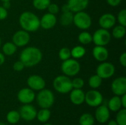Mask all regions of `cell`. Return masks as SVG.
Here are the masks:
<instances>
[{
    "label": "cell",
    "instance_id": "cell-19",
    "mask_svg": "<svg viewBox=\"0 0 126 125\" xmlns=\"http://www.w3.org/2000/svg\"><path fill=\"white\" fill-rule=\"evenodd\" d=\"M92 55L94 58L99 62L106 61L109 56L108 49L103 46H95L93 48Z\"/></svg>",
    "mask_w": 126,
    "mask_h": 125
},
{
    "label": "cell",
    "instance_id": "cell-3",
    "mask_svg": "<svg viewBox=\"0 0 126 125\" xmlns=\"http://www.w3.org/2000/svg\"><path fill=\"white\" fill-rule=\"evenodd\" d=\"M54 89L60 94L69 93L72 89V80L66 75H59L56 77L52 83Z\"/></svg>",
    "mask_w": 126,
    "mask_h": 125
},
{
    "label": "cell",
    "instance_id": "cell-49",
    "mask_svg": "<svg viewBox=\"0 0 126 125\" xmlns=\"http://www.w3.org/2000/svg\"><path fill=\"white\" fill-rule=\"evenodd\" d=\"M1 38H0V46H1Z\"/></svg>",
    "mask_w": 126,
    "mask_h": 125
},
{
    "label": "cell",
    "instance_id": "cell-10",
    "mask_svg": "<svg viewBox=\"0 0 126 125\" xmlns=\"http://www.w3.org/2000/svg\"><path fill=\"white\" fill-rule=\"evenodd\" d=\"M30 36L28 32L21 29L16 32L12 37V42L17 47H23L27 45L30 42Z\"/></svg>",
    "mask_w": 126,
    "mask_h": 125
},
{
    "label": "cell",
    "instance_id": "cell-21",
    "mask_svg": "<svg viewBox=\"0 0 126 125\" xmlns=\"http://www.w3.org/2000/svg\"><path fill=\"white\" fill-rule=\"evenodd\" d=\"M107 107L109 109V111L112 112H117L119 110H120L122 108L120 97L115 95L113 97H111L109 101Z\"/></svg>",
    "mask_w": 126,
    "mask_h": 125
},
{
    "label": "cell",
    "instance_id": "cell-30",
    "mask_svg": "<svg viewBox=\"0 0 126 125\" xmlns=\"http://www.w3.org/2000/svg\"><path fill=\"white\" fill-rule=\"evenodd\" d=\"M78 41L83 45H88L92 42V35L89 32L83 31L78 35Z\"/></svg>",
    "mask_w": 126,
    "mask_h": 125
},
{
    "label": "cell",
    "instance_id": "cell-42",
    "mask_svg": "<svg viewBox=\"0 0 126 125\" xmlns=\"http://www.w3.org/2000/svg\"><path fill=\"white\" fill-rule=\"evenodd\" d=\"M4 8H5L6 10L9 9L11 6V4H10V1H3L2 2V5H1Z\"/></svg>",
    "mask_w": 126,
    "mask_h": 125
},
{
    "label": "cell",
    "instance_id": "cell-15",
    "mask_svg": "<svg viewBox=\"0 0 126 125\" xmlns=\"http://www.w3.org/2000/svg\"><path fill=\"white\" fill-rule=\"evenodd\" d=\"M117 21L116 16L112 13H104L99 18V25L100 28L109 29L114 27Z\"/></svg>",
    "mask_w": 126,
    "mask_h": 125
},
{
    "label": "cell",
    "instance_id": "cell-41",
    "mask_svg": "<svg viewBox=\"0 0 126 125\" xmlns=\"http://www.w3.org/2000/svg\"><path fill=\"white\" fill-rule=\"evenodd\" d=\"M120 101H121V104H122V108H126V94L120 97Z\"/></svg>",
    "mask_w": 126,
    "mask_h": 125
},
{
    "label": "cell",
    "instance_id": "cell-24",
    "mask_svg": "<svg viewBox=\"0 0 126 125\" xmlns=\"http://www.w3.org/2000/svg\"><path fill=\"white\" fill-rule=\"evenodd\" d=\"M86 50L83 46H75L71 49V57L74 59L82 58L86 55Z\"/></svg>",
    "mask_w": 126,
    "mask_h": 125
},
{
    "label": "cell",
    "instance_id": "cell-46",
    "mask_svg": "<svg viewBox=\"0 0 126 125\" xmlns=\"http://www.w3.org/2000/svg\"><path fill=\"white\" fill-rule=\"evenodd\" d=\"M0 1H1V2H3V1H10L11 0H0Z\"/></svg>",
    "mask_w": 126,
    "mask_h": 125
},
{
    "label": "cell",
    "instance_id": "cell-43",
    "mask_svg": "<svg viewBox=\"0 0 126 125\" xmlns=\"http://www.w3.org/2000/svg\"><path fill=\"white\" fill-rule=\"evenodd\" d=\"M61 10H62V12H68V11H70V9H69V6H68L67 4H63L62 6V7H61Z\"/></svg>",
    "mask_w": 126,
    "mask_h": 125
},
{
    "label": "cell",
    "instance_id": "cell-28",
    "mask_svg": "<svg viewBox=\"0 0 126 125\" xmlns=\"http://www.w3.org/2000/svg\"><path fill=\"white\" fill-rule=\"evenodd\" d=\"M94 118L91 113H83L79 119V125H94Z\"/></svg>",
    "mask_w": 126,
    "mask_h": 125
},
{
    "label": "cell",
    "instance_id": "cell-32",
    "mask_svg": "<svg viewBox=\"0 0 126 125\" xmlns=\"http://www.w3.org/2000/svg\"><path fill=\"white\" fill-rule=\"evenodd\" d=\"M116 116V122L118 125H126V109L123 108L117 111Z\"/></svg>",
    "mask_w": 126,
    "mask_h": 125
},
{
    "label": "cell",
    "instance_id": "cell-16",
    "mask_svg": "<svg viewBox=\"0 0 126 125\" xmlns=\"http://www.w3.org/2000/svg\"><path fill=\"white\" fill-rule=\"evenodd\" d=\"M95 119L101 124L106 123L110 119V111L105 105H100L97 107L95 111Z\"/></svg>",
    "mask_w": 126,
    "mask_h": 125
},
{
    "label": "cell",
    "instance_id": "cell-38",
    "mask_svg": "<svg viewBox=\"0 0 126 125\" xmlns=\"http://www.w3.org/2000/svg\"><path fill=\"white\" fill-rule=\"evenodd\" d=\"M7 15H8L7 10H6L1 5H0V21L4 20L5 18H7Z\"/></svg>",
    "mask_w": 126,
    "mask_h": 125
},
{
    "label": "cell",
    "instance_id": "cell-20",
    "mask_svg": "<svg viewBox=\"0 0 126 125\" xmlns=\"http://www.w3.org/2000/svg\"><path fill=\"white\" fill-rule=\"evenodd\" d=\"M69 99L75 105H80L85 102V93L82 89L72 88L70 91Z\"/></svg>",
    "mask_w": 126,
    "mask_h": 125
},
{
    "label": "cell",
    "instance_id": "cell-5",
    "mask_svg": "<svg viewBox=\"0 0 126 125\" xmlns=\"http://www.w3.org/2000/svg\"><path fill=\"white\" fill-rule=\"evenodd\" d=\"M61 69L64 75L67 77H74L80 72V64L76 59L69 58L63 61Z\"/></svg>",
    "mask_w": 126,
    "mask_h": 125
},
{
    "label": "cell",
    "instance_id": "cell-37",
    "mask_svg": "<svg viewBox=\"0 0 126 125\" xmlns=\"http://www.w3.org/2000/svg\"><path fill=\"white\" fill-rule=\"evenodd\" d=\"M25 68V66L24 64L19 60L16 62H15L13 65V69H14V71H21L24 70V69Z\"/></svg>",
    "mask_w": 126,
    "mask_h": 125
},
{
    "label": "cell",
    "instance_id": "cell-39",
    "mask_svg": "<svg viewBox=\"0 0 126 125\" xmlns=\"http://www.w3.org/2000/svg\"><path fill=\"white\" fill-rule=\"evenodd\" d=\"M120 64L123 66L126 67V52H123L121 54V55L120 56Z\"/></svg>",
    "mask_w": 126,
    "mask_h": 125
},
{
    "label": "cell",
    "instance_id": "cell-9",
    "mask_svg": "<svg viewBox=\"0 0 126 125\" xmlns=\"http://www.w3.org/2000/svg\"><path fill=\"white\" fill-rule=\"evenodd\" d=\"M103 101V97L102 94L96 89L90 90L85 94V102L90 107L97 108L102 105Z\"/></svg>",
    "mask_w": 126,
    "mask_h": 125
},
{
    "label": "cell",
    "instance_id": "cell-33",
    "mask_svg": "<svg viewBox=\"0 0 126 125\" xmlns=\"http://www.w3.org/2000/svg\"><path fill=\"white\" fill-rule=\"evenodd\" d=\"M59 59L62 61H64L71 57V49L68 47H63L58 52Z\"/></svg>",
    "mask_w": 126,
    "mask_h": 125
},
{
    "label": "cell",
    "instance_id": "cell-25",
    "mask_svg": "<svg viewBox=\"0 0 126 125\" xmlns=\"http://www.w3.org/2000/svg\"><path fill=\"white\" fill-rule=\"evenodd\" d=\"M51 116V112L48 108H41L38 112H37L36 118L41 123H46Z\"/></svg>",
    "mask_w": 126,
    "mask_h": 125
},
{
    "label": "cell",
    "instance_id": "cell-48",
    "mask_svg": "<svg viewBox=\"0 0 126 125\" xmlns=\"http://www.w3.org/2000/svg\"><path fill=\"white\" fill-rule=\"evenodd\" d=\"M44 125H51V124H44Z\"/></svg>",
    "mask_w": 126,
    "mask_h": 125
},
{
    "label": "cell",
    "instance_id": "cell-27",
    "mask_svg": "<svg viewBox=\"0 0 126 125\" xmlns=\"http://www.w3.org/2000/svg\"><path fill=\"white\" fill-rule=\"evenodd\" d=\"M21 119L19 112L16 111H10L7 113L6 116V119L8 123L11 125H16L17 124Z\"/></svg>",
    "mask_w": 126,
    "mask_h": 125
},
{
    "label": "cell",
    "instance_id": "cell-40",
    "mask_svg": "<svg viewBox=\"0 0 126 125\" xmlns=\"http://www.w3.org/2000/svg\"><path fill=\"white\" fill-rule=\"evenodd\" d=\"M122 0H106V2L111 7H117L121 3Z\"/></svg>",
    "mask_w": 126,
    "mask_h": 125
},
{
    "label": "cell",
    "instance_id": "cell-36",
    "mask_svg": "<svg viewBox=\"0 0 126 125\" xmlns=\"http://www.w3.org/2000/svg\"><path fill=\"white\" fill-rule=\"evenodd\" d=\"M48 10V12L51 14L53 15H56L59 13L60 11V7L57 4L55 3H50L49 5L48 6V7L47 8Z\"/></svg>",
    "mask_w": 126,
    "mask_h": 125
},
{
    "label": "cell",
    "instance_id": "cell-45",
    "mask_svg": "<svg viewBox=\"0 0 126 125\" xmlns=\"http://www.w3.org/2000/svg\"><path fill=\"white\" fill-rule=\"evenodd\" d=\"M108 125H117V122H116V121H114V120H111L110 122H109Z\"/></svg>",
    "mask_w": 126,
    "mask_h": 125
},
{
    "label": "cell",
    "instance_id": "cell-47",
    "mask_svg": "<svg viewBox=\"0 0 126 125\" xmlns=\"http://www.w3.org/2000/svg\"><path fill=\"white\" fill-rule=\"evenodd\" d=\"M0 125H6L4 123H2V122H0Z\"/></svg>",
    "mask_w": 126,
    "mask_h": 125
},
{
    "label": "cell",
    "instance_id": "cell-23",
    "mask_svg": "<svg viewBox=\"0 0 126 125\" xmlns=\"http://www.w3.org/2000/svg\"><path fill=\"white\" fill-rule=\"evenodd\" d=\"M16 51H17V46L12 41L6 42L2 46V52L4 55L12 56L16 52Z\"/></svg>",
    "mask_w": 126,
    "mask_h": 125
},
{
    "label": "cell",
    "instance_id": "cell-8",
    "mask_svg": "<svg viewBox=\"0 0 126 125\" xmlns=\"http://www.w3.org/2000/svg\"><path fill=\"white\" fill-rule=\"evenodd\" d=\"M115 73L114 66L109 62H101L96 69V74H97L103 80L111 78Z\"/></svg>",
    "mask_w": 126,
    "mask_h": 125
},
{
    "label": "cell",
    "instance_id": "cell-1",
    "mask_svg": "<svg viewBox=\"0 0 126 125\" xmlns=\"http://www.w3.org/2000/svg\"><path fill=\"white\" fill-rule=\"evenodd\" d=\"M42 57V52L38 48L28 46L21 51L19 60L24 64L25 67H33L41 61Z\"/></svg>",
    "mask_w": 126,
    "mask_h": 125
},
{
    "label": "cell",
    "instance_id": "cell-29",
    "mask_svg": "<svg viewBox=\"0 0 126 125\" xmlns=\"http://www.w3.org/2000/svg\"><path fill=\"white\" fill-rule=\"evenodd\" d=\"M103 79L100 78L97 74H94L91 76L88 80V83L90 88L92 89H97L100 88V86L102 85Z\"/></svg>",
    "mask_w": 126,
    "mask_h": 125
},
{
    "label": "cell",
    "instance_id": "cell-7",
    "mask_svg": "<svg viewBox=\"0 0 126 125\" xmlns=\"http://www.w3.org/2000/svg\"><path fill=\"white\" fill-rule=\"evenodd\" d=\"M111 38V35L108 29L100 28L97 29L92 35V42L95 46H106L109 43Z\"/></svg>",
    "mask_w": 126,
    "mask_h": 125
},
{
    "label": "cell",
    "instance_id": "cell-44",
    "mask_svg": "<svg viewBox=\"0 0 126 125\" xmlns=\"http://www.w3.org/2000/svg\"><path fill=\"white\" fill-rule=\"evenodd\" d=\"M5 61V57L4 55L1 52H0V66L3 65Z\"/></svg>",
    "mask_w": 126,
    "mask_h": 125
},
{
    "label": "cell",
    "instance_id": "cell-13",
    "mask_svg": "<svg viewBox=\"0 0 126 125\" xmlns=\"http://www.w3.org/2000/svg\"><path fill=\"white\" fill-rule=\"evenodd\" d=\"M19 114L22 119L27 122H30L36 118L37 111L34 106L30 104H24L20 108Z\"/></svg>",
    "mask_w": 126,
    "mask_h": 125
},
{
    "label": "cell",
    "instance_id": "cell-31",
    "mask_svg": "<svg viewBox=\"0 0 126 125\" xmlns=\"http://www.w3.org/2000/svg\"><path fill=\"white\" fill-rule=\"evenodd\" d=\"M50 3H51L50 0H32L33 7L38 10H46Z\"/></svg>",
    "mask_w": 126,
    "mask_h": 125
},
{
    "label": "cell",
    "instance_id": "cell-34",
    "mask_svg": "<svg viewBox=\"0 0 126 125\" xmlns=\"http://www.w3.org/2000/svg\"><path fill=\"white\" fill-rule=\"evenodd\" d=\"M72 88L75 89H82L84 86V80L80 77H75L72 80Z\"/></svg>",
    "mask_w": 126,
    "mask_h": 125
},
{
    "label": "cell",
    "instance_id": "cell-18",
    "mask_svg": "<svg viewBox=\"0 0 126 125\" xmlns=\"http://www.w3.org/2000/svg\"><path fill=\"white\" fill-rule=\"evenodd\" d=\"M89 0H68L67 4L72 13L83 11L89 5Z\"/></svg>",
    "mask_w": 126,
    "mask_h": 125
},
{
    "label": "cell",
    "instance_id": "cell-4",
    "mask_svg": "<svg viewBox=\"0 0 126 125\" xmlns=\"http://www.w3.org/2000/svg\"><path fill=\"white\" fill-rule=\"evenodd\" d=\"M36 101L40 108L49 109L55 102L54 94L52 91L44 88L39 91L36 96Z\"/></svg>",
    "mask_w": 126,
    "mask_h": 125
},
{
    "label": "cell",
    "instance_id": "cell-17",
    "mask_svg": "<svg viewBox=\"0 0 126 125\" xmlns=\"http://www.w3.org/2000/svg\"><path fill=\"white\" fill-rule=\"evenodd\" d=\"M57 23V18L55 15L49 13H45L40 19V27L44 29H49L53 28Z\"/></svg>",
    "mask_w": 126,
    "mask_h": 125
},
{
    "label": "cell",
    "instance_id": "cell-14",
    "mask_svg": "<svg viewBox=\"0 0 126 125\" xmlns=\"http://www.w3.org/2000/svg\"><path fill=\"white\" fill-rule=\"evenodd\" d=\"M18 100L22 104H30L35 99V94L34 91L30 88H24L21 89L17 94Z\"/></svg>",
    "mask_w": 126,
    "mask_h": 125
},
{
    "label": "cell",
    "instance_id": "cell-26",
    "mask_svg": "<svg viewBox=\"0 0 126 125\" xmlns=\"http://www.w3.org/2000/svg\"><path fill=\"white\" fill-rule=\"evenodd\" d=\"M126 33V28L123 25H117L113 28L112 36L116 39H121L125 37Z\"/></svg>",
    "mask_w": 126,
    "mask_h": 125
},
{
    "label": "cell",
    "instance_id": "cell-12",
    "mask_svg": "<svg viewBox=\"0 0 126 125\" xmlns=\"http://www.w3.org/2000/svg\"><path fill=\"white\" fill-rule=\"evenodd\" d=\"M27 83L30 89L37 91L45 88L46 86V82L44 78L37 74L30 75L27 80Z\"/></svg>",
    "mask_w": 126,
    "mask_h": 125
},
{
    "label": "cell",
    "instance_id": "cell-6",
    "mask_svg": "<svg viewBox=\"0 0 126 125\" xmlns=\"http://www.w3.org/2000/svg\"><path fill=\"white\" fill-rule=\"evenodd\" d=\"M73 24L78 29L86 30L91 27L92 21L91 16L84 11L75 13L73 16Z\"/></svg>",
    "mask_w": 126,
    "mask_h": 125
},
{
    "label": "cell",
    "instance_id": "cell-35",
    "mask_svg": "<svg viewBox=\"0 0 126 125\" xmlns=\"http://www.w3.org/2000/svg\"><path fill=\"white\" fill-rule=\"evenodd\" d=\"M117 21L119 22V24L120 25L125 26L126 27V9H123L121 10L118 14H117V17L116 18Z\"/></svg>",
    "mask_w": 126,
    "mask_h": 125
},
{
    "label": "cell",
    "instance_id": "cell-11",
    "mask_svg": "<svg viewBox=\"0 0 126 125\" xmlns=\"http://www.w3.org/2000/svg\"><path fill=\"white\" fill-rule=\"evenodd\" d=\"M111 91L116 96L121 97L126 94V78L120 77L114 79L111 85Z\"/></svg>",
    "mask_w": 126,
    "mask_h": 125
},
{
    "label": "cell",
    "instance_id": "cell-2",
    "mask_svg": "<svg viewBox=\"0 0 126 125\" xmlns=\"http://www.w3.org/2000/svg\"><path fill=\"white\" fill-rule=\"evenodd\" d=\"M19 24L22 29L34 32L40 28V18L30 11H24L19 16Z\"/></svg>",
    "mask_w": 126,
    "mask_h": 125
},
{
    "label": "cell",
    "instance_id": "cell-22",
    "mask_svg": "<svg viewBox=\"0 0 126 125\" xmlns=\"http://www.w3.org/2000/svg\"><path fill=\"white\" fill-rule=\"evenodd\" d=\"M73 16H74V14L71 11L63 12V13L60 16L61 24L64 26V27H67V26L71 25L73 23Z\"/></svg>",
    "mask_w": 126,
    "mask_h": 125
}]
</instances>
